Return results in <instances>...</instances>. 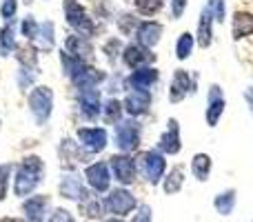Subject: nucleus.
<instances>
[{"label":"nucleus","instance_id":"obj_1","mask_svg":"<svg viewBox=\"0 0 253 222\" xmlns=\"http://www.w3.org/2000/svg\"><path fill=\"white\" fill-rule=\"evenodd\" d=\"M42 169H44L42 160H40L38 156L25 158L16 171V180H13V191H16V196H20V198L29 196V193L38 187L40 178H42Z\"/></svg>","mask_w":253,"mask_h":222},{"label":"nucleus","instance_id":"obj_2","mask_svg":"<svg viewBox=\"0 0 253 222\" xmlns=\"http://www.w3.org/2000/svg\"><path fill=\"white\" fill-rule=\"evenodd\" d=\"M135 165L140 167V171H142V176L149 180L151 184H158L162 180V176H165V169H167V162L165 158H162L160 151H142L138 158H135Z\"/></svg>","mask_w":253,"mask_h":222},{"label":"nucleus","instance_id":"obj_3","mask_svg":"<svg viewBox=\"0 0 253 222\" xmlns=\"http://www.w3.org/2000/svg\"><path fill=\"white\" fill-rule=\"evenodd\" d=\"M51 107H53V91L49 87H36L29 93V109L38 125H44L49 120Z\"/></svg>","mask_w":253,"mask_h":222},{"label":"nucleus","instance_id":"obj_4","mask_svg":"<svg viewBox=\"0 0 253 222\" xmlns=\"http://www.w3.org/2000/svg\"><path fill=\"white\" fill-rule=\"evenodd\" d=\"M65 13H67V22H69V25L74 27V29L83 36V38L93 36L96 27H93L91 18L87 16V11H84V9L80 7L76 0H65Z\"/></svg>","mask_w":253,"mask_h":222},{"label":"nucleus","instance_id":"obj_5","mask_svg":"<svg viewBox=\"0 0 253 222\" xmlns=\"http://www.w3.org/2000/svg\"><path fill=\"white\" fill-rule=\"evenodd\" d=\"M105 205H107V211L114 214L116 218H125V216H129L131 211L135 209L138 202H135L133 193L126 191V189H114V191L107 196Z\"/></svg>","mask_w":253,"mask_h":222},{"label":"nucleus","instance_id":"obj_6","mask_svg":"<svg viewBox=\"0 0 253 222\" xmlns=\"http://www.w3.org/2000/svg\"><path fill=\"white\" fill-rule=\"evenodd\" d=\"M140 142V131H138V125L131 120L126 122H120L116 125V147L120 149L123 153L126 151H133Z\"/></svg>","mask_w":253,"mask_h":222},{"label":"nucleus","instance_id":"obj_7","mask_svg":"<svg viewBox=\"0 0 253 222\" xmlns=\"http://www.w3.org/2000/svg\"><path fill=\"white\" fill-rule=\"evenodd\" d=\"M84 178H87L89 187H91L93 191H98V193L107 191V189H109V184H111L109 165H105V162H93V165L87 167Z\"/></svg>","mask_w":253,"mask_h":222},{"label":"nucleus","instance_id":"obj_8","mask_svg":"<svg viewBox=\"0 0 253 222\" xmlns=\"http://www.w3.org/2000/svg\"><path fill=\"white\" fill-rule=\"evenodd\" d=\"M78 140L87 151L98 153L107 147V131L100 127H84V129H78Z\"/></svg>","mask_w":253,"mask_h":222},{"label":"nucleus","instance_id":"obj_9","mask_svg":"<svg viewBox=\"0 0 253 222\" xmlns=\"http://www.w3.org/2000/svg\"><path fill=\"white\" fill-rule=\"evenodd\" d=\"M111 169H114V176L120 184H131L135 180V160L125 153H116L111 158Z\"/></svg>","mask_w":253,"mask_h":222},{"label":"nucleus","instance_id":"obj_10","mask_svg":"<svg viewBox=\"0 0 253 222\" xmlns=\"http://www.w3.org/2000/svg\"><path fill=\"white\" fill-rule=\"evenodd\" d=\"M60 196L67 198V200H80V202H84L89 198V191L84 189L83 180H80L78 176L69 174V176H65V178L60 180Z\"/></svg>","mask_w":253,"mask_h":222},{"label":"nucleus","instance_id":"obj_11","mask_svg":"<svg viewBox=\"0 0 253 222\" xmlns=\"http://www.w3.org/2000/svg\"><path fill=\"white\" fill-rule=\"evenodd\" d=\"M149 105H151V93L147 89H133L125 98V109L129 116H142L147 113Z\"/></svg>","mask_w":253,"mask_h":222},{"label":"nucleus","instance_id":"obj_12","mask_svg":"<svg viewBox=\"0 0 253 222\" xmlns=\"http://www.w3.org/2000/svg\"><path fill=\"white\" fill-rule=\"evenodd\" d=\"M78 105H80V111H83L84 118H89V120L98 118L102 111L98 89H83V91L78 93Z\"/></svg>","mask_w":253,"mask_h":222},{"label":"nucleus","instance_id":"obj_13","mask_svg":"<svg viewBox=\"0 0 253 222\" xmlns=\"http://www.w3.org/2000/svg\"><path fill=\"white\" fill-rule=\"evenodd\" d=\"M49 209V198L47 196H31L29 200L22 202V211H25L29 222H42Z\"/></svg>","mask_w":253,"mask_h":222},{"label":"nucleus","instance_id":"obj_14","mask_svg":"<svg viewBox=\"0 0 253 222\" xmlns=\"http://www.w3.org/2000/svg\"><path fill=\"white\" fill-rule=\"evenodd\" d=\"M224 113V96L220 91L218 85L209 89V107H207V125L209 127H215L220 120V116Z\"/></svg>","mask_w":253,"mask_h":222},{"label":"nucleus","instance_id":"obj_15","mask_svg":"<svg viewBox=\"0 0 253 222\" xmlns=\"http://www.w3.org/2000/svg\"><path fill=\"white\" fill-rule=\"evenodd\" d=\"M158 149L162 153H178L180 151V129H178V120H169V129L160 135L158 140Z\"/></svg>","mask_w":253,"mask_h":222},{"label":"nucleus","instance_id":"obj_16","mask_svg":"<svg viewBox=\"0 0 253 222\" xmlns=\"http://www.w3.org/2000/svg\"><path fill=\"white\" fill-rule=\"evenodd\" d=\"M191 78L184 69H178L173 74V80H171V89H169V100L171 102H180L189 91H191Z\"/></svg>","mask_w":253,"mask_h":222},{"label":"nucleus","instance_id":"obj_17","mask_svg":"<svg viewBox=\"0 0 253 222\" xmlns=\"http://www.w3.org/2000/svg\"><path fill=\"white\" fill-rule=\"evenodd\" d=\"M153 58L156 56H153L147 47H142V44H129V47L125 49V62L131 67V69H138V67H142V65H149Z\"/></svg>","mask_w":253,"mask_h":222},{"label":"nucleus","instance_id":"obj_18","mask_svg":"<svg viewBox=\"0 0 253 222\" xmlns=\"http://www.w3.org/2000/svg\"><path fill=\"white\" fill-rule=\"evenodd\" d=\"M102 78H105V74H102V71H98V69H93V67L84 65L83 69H80L78 74L71 78V83H74L76 87L83 91V89H93L96 85H100Z\"/></svg>","mask_w":253,"mask_h":222},{"label":"nucleus","instance_id":"obj_19","mask_svg":"<svg viewBox=\"0 0 253 222\" xmlns=\"http://www.w3.org/2000/svg\"><path fill=\"white\" fill-rule=\"evenodd\" d=\"M160 36H162V25L160 22L147 20V22H142V25L138 27V44H142V47H147V49H151L153 44H158Z\"/></svg>","mask_w":253,"mask_h":222},{"label":"nucleus","instance_id":"obj_20","mask_svg":"<svg viewBox=\"0 0 253 222\" xmlns=\"http://www.w3.org/2000/svg\"><path fill=\"white\" fill-rule=\"evenodd\" d=\"M158 80V71L151 69V67H144V69H135L133 74L126 78V87L133 91V89H147L151 87Z\"/></svg>","mask_w":253,"mask_h":222},{"label":"nucleus","instance_id":"obj_21","mask_svg":"<svg viewBox=\"0 0 253 222\" xmlns=\"http://www.w3.org/2000/svg\"><path fill=\"white\" fill-rule=\"evenodd\" d=\"M65 47H67V51H69L71 56L80 58L83 62H84V60H89V58L93 56V47H91V43H89L87 38H83V36H71V38H67Z\"/></svg>","mask_w":253,"mask_h":222},{"label":"nucleus","instance_id":"obj_22","mask_svg":"<svg viewBox=\"0 0 253 222\" xmlns=\"http://www.w3.org/2000/svg\"><path fill=\"white\" fill-rule=\"evenodd\" d=\"M211 22H213V11L207 4L200 13V22H198V44L202 49H207L211 44Z\"/></svg>","mask_w":253,"mask_h":222},{"label":"nucleus","instance_id":"obj_23","mask_svg":"<svg viewBox=\"0 0 253 222\" xmlns=\"http://www.w3.org/2000/svg\"><path fill=\"white\" fill-rule=\"evenodd\" d=\"M251 34H253V13L238 11L236 16H233V38L240 40Z\"/></svg>","mask_w":253,"mask_h":222},{"label":"nucleus","instance_id":"obj_24","mask_svg":"<svg viewBox=\"0 0 253 222\" xmlns=\"http://www.w3.org/2000/svg\"><path fill=\"white\" fill-rule=\"evenodd\" d=\"M105 211H107V205L100 198H87L84 202H80V214L89 220H100L105 216Z\"/></svg>","mask_w":253,"mask_h":222},{"label":"nucleus","instance_id":"obj_25","mask_svg":"<svg viewBox=\"0 0 253 222\" xmlns=\"http://www.w3.org/2000/svg\"><path fill=\"white\" fill-rule=\"evenodd\" d=\"M191 174L196 176V180L205 182L211 174V158L207 153H196L191 160Z\"/></svg>","mask_w":253,"mask_h":222},{"label":"nucleus","instance_id":"obj_26","mask_svg":"<svg viewBox=\"0 0 253 222\" xmlns=\"http://www.w3.org/2000/svg\"><path fill=\"white\" fill-rule=\"evenodd\" d=\"M213 207L220 216H231L233 207H236V189H227V191L218 193L213 200Z\"/></svg>","mask_w":253,"mask_h":222},{"label":"nucleus","instance_id":"obj_27","mask_svg":"<svg viewBox=\"0 0 253 222\" xmlns=\"http://www.w3.org/2000/svg\"><path fill=\"white\" fill-rule=\"evenodd\" d=\"M182 165H175L173 169H171V174L165 178V191L167 193H178L180 189H182V182H184V178H182Z\"/></svg>","mask_w":253,"mask_h":222},{"label":"nucleus","instance_id":"obj_28","mask_svg":"<svg viewBox=\"0 0 253 222\" xmlns=\"http://www.w3.org/2000/svg\"><path fill=\"white\" fill-rule=\"evenodd\" d=\"M191 49H193V36L189 34V31H184V34H180L178 44H175V56H178V60H187V58L191 56Z\"/></svg>","mask_w":253,"mask_h":222},{"label":"nucleus","instance_id":"obj_29","mask_svg":"<svg viewBox=\"0 0 253 222\" xmlns=\"http://www.w3.org/2000/svg\"><path fill=\"white\" fill-rule=\"evenodd\" d=\"M102 111H105V120L107 122H118L120 111H123V105H120L116 98H111V100H107V105L102 107Z\"/></svg>","mask_w":253,"mask_h":222},{"label":"nucleus","instance_id":"obj_30","mask_svg":"<svg viewBox=\"0 0 253 222\" xmlns=\"http://www.w3.org/2000/svg\"><path fill=\"white\" fill-rule=\"evenodd\" d=\"M38 36H40V44H42V49H51L53 47V22H42Z\"/></svg>","mask_w":253,"mask_h":222},{"label":"nucleus","instance_id":"obj_31","mask_svg":"<svg viewBox=\"0 0 253 222\" xmlns=\"http://www.w3.org/2000/svg\"><path fill=\"white\" fill-rule=\"evenodd\" d=\"M16 47V38H13V25H4V29L0 31V49L2 51H11Z\"/></svg>","mask_w":253,"mask_h":222},{"label":"nucleus","instance_id":"obj_32","mask_svg":"<svg viewBox=\"0 0 253 222\" xmlns=\"http://www.w3.org/2000/svg\"><path fill=\"white\" fill-rule=\"evenodd\" d=\"M162 2L165 0H135V9L140 13H144V16H151V13H156L162 7Z\"/></svg>","mask_w":253,"mask_h":222},{"label":"nucleus","instance_id":"obj_33","mask_svg":"<svg viewBox=\"0 0 253 222\" xmlns=\"http://www.w3.org/2000/svg\"><path fill=\"white\" fill-rule=\"evenodd\" d=\"M38 31H40V25L31 16H27L25 20H22V36H25L27 40L38 38Z\"/></svg>","mask_w":253,"mask_h":222},{"label":"nucleus","instance_id":"obj_34","mask_svg":"<svg viewBox=\"0 0 253 222\" xmlns=\"http://www.w3.org/2000/svg\"><path fill=\"white\" fill-rule=\"evenodd\" d=\"M9 178H11V165H0V202L7 198Z\"/></svg>","mask_w":253,"mask_h":222},{"label":"nucleus","instance_id":"obj_35","mask_svg":"<svg viewBox=\"0 0 253 222\" xmlns=\"http://www.w3.org/2000/svg\"><path fill=\"white\" fill-rule=\"evenodd\" d=\"M47 222H74V216H71L67 209H56L51 216H49Z\"/></svg>","mask_w":253,"mask_h":222},{"label":"nucleus","instance_id":"obj_36","mask_svg":"<svg viewBox=\"0 0 253 222\" xmlns=\"http://www.w3.org/2000/svg\"><path fill=\"white\" fill-rule=\"evenodd\" d=\"M16 9H18L16 0H4V4H2V18L4 20H11V18L16 16Z\"/></svg>","mask_w":253,"mask_h":222},{"label":"nucleus","instance_id":"obj_37","mask_svg":"<svg viewBox=\"0 0 253 222\" xmlns=\"http://www.w3.org/2000/svg\"><path fill=\"white\" fill-rule=\"evenodd\" d=\"M209 7H211V11H213L215 20L222 22L224 20V0H211Z\"/></svg>","mask_w":253,"mask_h":222},{"label":"nucleus","instance_id":"obj_38","mask_svg":"<svg viewBox=\"0 0 253 222\" xmlns=\"http://www.w3.org/2000/svg\"><path fill=\"white\" fill-rule=\"evenodd\" d=\"M133 222H151V209H149V205H140L138 214L133 216Z\"/></svg>","mask_w":253,"mask_h":222},{"label":"nucleus","instance_id":"obj_39","mask_svg":"<svg viewBox=\"0 0 253 222\" xmlns=\"http://www.w3.org/2000/svg\"><path fill=\"white\" fill-rule=\"evenodd\" d=\"M187 7V0H171V16L173 18H180Z\"/></svg>","mask_w":253,"mask_h":222},{"label":"nucleus","instance_id":"obj_40","mask_svg":"<svg viewBox=\"0 0 253 222\" xmlns=\"http://www.w3.org/2000/svg\"><path fill=\"white\" fill-rule=\"evenodd\" d=\"M245 98H247V102H249V107H251V113H253V87H247V91H245Z\"/></svg>","mask_w":253,"mask_h":222},{"label":"nucleus","instance_id":"obj_41","mask_svg":"<svg viewBox=\"0 0 253 222\" xmlns=\"http://www.w3.org/2000/svg\"><path fill=\"white\" fill-rule=\"evenodd\" d=\"M0 222H25V220H20V218H2Z\"/></svg>","mask_w":253,"mask_h":222},{"label":"nucleus","instance_id":"obj_42","mask_svg":"<svg viewBox=\"0 0 253 222\" xmlns=\"http://www.w3.org/2000/svg\"><path fill=\"white\" fill-rule=\"evenodd\" d=\"M105 222H125V220H120V218H109V220H105Z\"/></svg>","mask_w":253,"mask_h":222}]
</instances>
